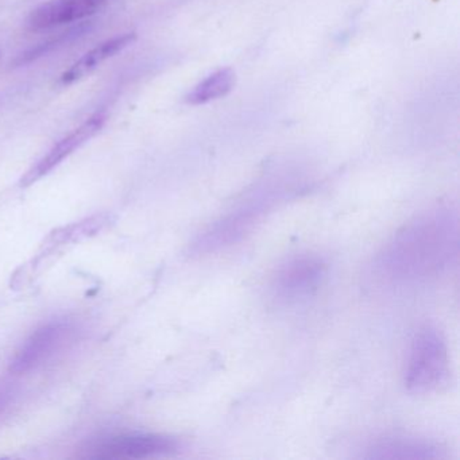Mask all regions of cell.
I'll use <instances>...</instances> for the list:
<instances>
[{"label": "cell", "instance_id": "cell-1", "mask_svg": "<svg viewBox=\"0 0 460 460\" xmlns=\"http://www.w3.org/2000/svg\"><path fill=\"white\" fill-rule=\"evenodd\" d=\"M457 225L448 211H435L401 231L386 247L379 268L394 281L430 279L456 252Z\"/></svg>", "mask_w": 460, "mask_h": 460}, {"label": "cell", "instance_id": "cell-2", "mask_svg": "<svg viewBox=\"0 0 460 460\" xmlns=\"http://www.w3.org/2000/svg\"><path fill=\"white\" fill-rule=\"evenodd\" d=\"M449 378V358L446 341L435 328L419 331L411 341L405 371L409 392L424 394L435 392Z\"/></svg>", "mask_w": 460, "mask_h": 460}, {"label": "cell", "instance_id": "cell-3", "mask_svg": "<svg viewBox=\"0 0 460 460\" xmlns=\"http://www.w3.org/2000/svg\"><path fill=\"white\" fill-rule=\"evenodd\" d=\"M179 449L176 438L161 433H123L91 444L87 457L93 459H149L166 456Z\"/></svg>", "mask_w": 460, "mask_h": 460}, {"label": "cell", "instance_id": "cell-4", "mask_svg": "<svg viewBox=\"0 0 460 460\" xmlns=\"http://www.w3.org/2000/svg\"><path fill=\"white\" fill-rule=\"evenodd\" d=\"M327 273V265L316 255H297L285 261L273 279L274 293L284 301H298L314 295Z\"/></svg>", "mask_w": 460, "mask_h": 460}, {"label": "cell", "instance_id": "cell-5", "mask_svg": "<svg viewBox=\"0 0 460 460\" xmlns=\"http://www.w3.org/2000/svg\"><path fill=\"white\" fill-rule=\"evenodd\" d=\"M72 332L74 327L66 320H53L42 325L22 344L12 360L10 371L14 374H26L44 365L69 341Z\"/></svg>", "mask_w": 460, "mask_h": 460}, {"label": "cell", "instance_id": "cell-6", "mask_svg": "<svg viewBox=\"0 0 460 460\" xmlns=\"http://www.w3.org/2000/svg\"><path fill=\"white\" fill-rule=\"evenodd\" d=\"M265 207H239L199 236L193 243L196 254H208L241 241L260 220Z\"/></svg>", "mask_w": 460, "mask_h": 460}, {"label": "cell", "instance_id": "cell-7", "mask_svg": "<svg viewBox=\"0 0 460 460\" xmlns=\"http://www.w3.org/2000/svg\"><path fill=\"white\" fill-rule=\"evenodd\" d=\"M104 123H106V115H104L103 112H98V114L91 117L90 119L85 120L80 128L72 131L69 136L61 139L58 145H55V146L48 152V155H44V157L22 177L21 185H22V187H31V184L39 181L42 177L47 176L56 166L60 165L66 158H68L72 153L76 152L85 142L93 138V137L103 128Z\"/></svg>", "mask_w": 460, "mask_h": 460}, {"label": "cell", "instance_id": "cell-8", "mask_svg": "<svg viewBox=\"0 0 460 460\" xmlns=\"http://www.w3.org/2000/svg\"><path fill=\"white\" fill-rule=\"evenodd\" d=\"M114 0H50L34 10L29 17L33 31H45L77 22L103 10Z\"/></svg>", "mask_w": 460, "mask_h": 460}, {"label": "cell", "instance_id": "cell-9", "mask_svg": "<svg viewBox=\"0 0 460 460\" xmlns=\"http://www.w3.org/2000/svg\"><path fill=\"white\" fill-rule=\"evenodd\" d=\"M443 456L436 444L424 438L395 435L379 438L368 448L370 459H438Z\"/></svg>", "mask_w": 460, "mask_h": 460}, {"label": "cell", "instance_id": "cell-10", "mask_svg": "<svg viewBox=\"0 0 460 460\" xmlns=\"http://www.w3.org/2000/svg\"><path fill=\"white\" fill-rule=\"evenodd\" d=\"M137 40L136 33L123 34V36H117L114 39L107 40L102 42L98 47L93 48L90 52L85 53L80 60H77L68 71L64 72L63 76L60 77V83L63 85L74 84L79 82L83 77L90 75L91 72L95 71L99 66L114 58L118 53L122 52L126 48L130 47Z\"/></svg>", "mask_w": 460, "mask_h": 460}, {"label": "cell", "instance_id": "cell-11", "mask_svg": "<svg viewBox=\"0 0 460 460\" xmlns=\"http://www.w3.org/2000/svg\"><path fill=\"white\" fill-rule=\"evenodd\" d=\"M235 82V72L233 69H220L196 85L192 93L187 96V102L193 106H200L225 98L234 90Z\"/></svg>", "mask_w": 460, "mask_h": 460}, {"label": "cell", "instance_id": "cell-12", "mask_svg": "<svg viewBox=\"0 0 460 460\" xmlns=\"http://www.w3.org/2000/svg\"><path fill=\"white\" fill-rule=\"evenodd\" d=\"M109 220L110 217L107 215H98V217L85 219L84 222L75 223V225L68 226V227L60 228V230L50 234L48 243L50 246H61V244L68 243V242L87 238V236L103 230L109 225Z\"/></svg>", "mask_w": 460, "mask_h": 460}, {"label": "cell", "instance_id": "cell-13", "mask_svg": "<svg viewBox=\"0 0 460 460\" xmlns=\"http://www.w3.org/2000/svg\"><path fill=\"white\" fill-rule=\"evenodd\" d=\"M10 402H12V393L10 390L0 387V416L9 408Z\"/></svg>", "mask_w": 460, "mask_h": 460}]
</instances>
